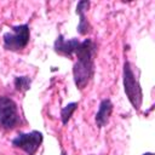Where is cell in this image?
Listing matches in <instances>:
<instances>
[{
    "instance_id": "1",
    "label": "cell",
    "mask_w": 155,
    "mask_h": 155,
    "mask_svg": "<svg viewBox=\"0 0 155 155\" xmlns=\"http://www.w3.org/2000/svg\"><path fill=\"white\" fill-rule=\"evenodd\" d=\"M96 53L97 45L91 39H85L81 41L75 51L78 61L73 67V76L74 82L79 90H84L93 76Z\"/></svg>"
},
{
    "instance_id": "2",
    "label": "cell",
    "mask_w": 155,
    "mask_h": 155,
    "mask_svg": "<svg viewBox=\"0 0 155 155\" xmlns=\"http://www.w3.org/2000/svg\"><path fill=\"white\" fill-rule=\"evenodd\" d=\"M124 88L132 107L136 110H139L143 102V92L139 80L134 74L133 67L127 61L124 63Z\"/></svg>"
},
{
    "instance_id": "3",
    "label": "cell",
    "mask_w": 155,
    "mask_h": 155,
    "mask_svg": "<svg viewBox=\"0 0 155 155\" xmlns=\"http://www.w3.org/2000/svg\"><path fill=\"white\" fill-rule=\"evenodd\" d=\"M30 39L29 27L27 24L15 25L11 28V31H7L2 35L4 48L8 51H19L23 50Z\"/></svg>"
},
{
    "instance_id": "4",
    "label": "cell",
    "mask_w": 155,
    "mask_h": 155,
    "mask_svg": "<svg viewBox=\"0 0 155 155\" xmlns=\"http://www.w3.org/2000/svg\"><path fill=\"white\" fill-rule=\"evenodd\" d=\"M21 121L16 102L6 96L0 97V127L4 130L15 128Z\"/></svg>"
},
{
    "instance_id": "5",
    "label": "cell",
    "mask_w": 155,
    "mask_h": 155,
    "mask_svg": "<svg viewBox=\"0 0 155 155\" xmlns=\"http://www.w3.org/2000/svg\"><path fill=\"white\" fill-rule=\"evenodd\" d=\"M42 143V133L31 131L28 133H18L12 139V145L25 151L28 155H34Z\"/></svg>"
},
{
    "instance_id": "6",
    "label": "cell",
    "mask_w": 155,
    "mask_h": 155,
    "mask_svg": "<svg viewBox=\"0 0 155 155\" xmlns=\"http://www.w3.org/2000/svg\"><path fill=\"white\" fill-rule=\"evenodd\" d=\"M79 44H80V41L75 38H73L70 40H65L63 35H58L56 41H54L53 50H54L56 53H58L63 57L71 58V56L75 53Z\"/></svg>"
},
{
    "instance_id": "7",
    "label": "cell",
    "mask_w": 155,
    "mask_h": 155,
    "mask_svg": "<svg viewBox=\"0 0 155 155\" xmlns=\"http://www.w3.org/2000/svg\"><path fill=\"white\" fill-rule=\"evenodd\" d=\"M88 7H90V1L88 0L79 1L78 5H76V13L80 17V22H79V25H78V33L80 35H86L91 31V24L86 19V16H85V12L88 10Z\"/></svg>"
},
{
    "instance_id": "8",
    "label": "cell",
    "mask_w": 155,
    "mask_h": 155,
    "mask_svg": "<svg viewBox=\"0 0 155 155\" xmlns=\"http://www.w3.org/2000/svg\"><path fill=\"white\" fill-rule=\"evenodd\" d=\"M113 111V103L110 99H103L99 104V109L96 114V124L98 127H104L109 122Z\"/></svg>"
},
{
    "instance_id": "9",
    "label": "cell",
    "mask_w": 155,
    "mask_h": 155,
    "mask_svg": "<svg viewBox=\"0 0 155 155\" xmlns=\"http://www.w3.org/2000/svg\"><path fill=\"white\" fill-rule=\"evenodd\" d=\"M13 84L18 92H27L30 88L31 79L29 76H16Z\"/></svg>"
},
{
    "instance_id": "10",
    "label": "cell",
    "mask_w": 155,
    "mask_h": 155,
    "mask_svg": "<svg viewBox=\"0 0 155 155\" xmlns=\"http://www.w3.org/2000/svg\"><path fill=\"white\" fill-rule=\"evenodd\" d=\"M76 108H78V103L76 102L69 103L64 108H62V110H61V120H62L63 125L68 124V121L70 120V117H71L73 113L76 110Z\"/></svg>"
},
{
    "instance_id": "11",
    "label": "cell",
    "mask_w": 155,
    "mask_h": 155,
    "mask_svg": "<svg viewBox=\"0 0 155 155\" xmlns=\"http://www.w3.org/2000/svg\"><path fill=\"white\" fill-rule=\"evenodd\" d=\"M61 155H67V153H65L64 150H62V153H61Z\"/></svg>"
},
{
    "instance_id": "12",
    "label": "cell",
    "mask_w": 155,
    "mask_h": 155,
    "mask_svg": "<svg viewBox=\"0 0 155 155\" xmlns=\"http://www.w3.org/2000/svg\"><path fill=\"white\" fill-rule=\"evenodd\" d=\"M143 155H154L153 153H145V154H143Z\"/></svg>"
}]
</instances>
